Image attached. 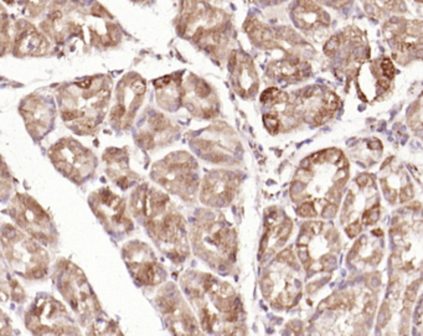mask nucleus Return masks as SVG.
<instances>
[{
  "label": "nucleus",
  "instance_id": "obj_31",
  "mask_svg": "<svg viewBox=\"0 0 423 336\" xmlns=\"http://www.w3.org/2000/svg\"><path fill=\"white\" fill-rule=\"evenodd\" d=\"M419 285H420V280H417V282L412 283V284L407 288L406 294H405V299H404L405 308H410L412 304H414L415 299H416L417 290H419Z\"/></svg>",
  "mask_w": 423,
  "mask_h": 336
},
{
  "label": "nucleus",
  "instance_id": "obj_7",
  "mask_svg": "<svg viewBox=\"0 0 423 336\" xmlns=\"http://www.w3.org/2000/svg\"><path fill=\"white\" fill-rule=\"evenodd\" d=\"M57 289L82 324H91L101 317V304L92 290L86 275L69 260H61L56 267Z\"/></svg>",
  "mask_w": 423,
  "mask_h": 336
},
{
  "label": "nucleus",
  "instance_id": "obj_16",
  "mask_svg": "<svg viewBox=\"0 0 423 336\" xmlns=\"http://www.w3.org/2000/svg\"><path fill=\"white\" fill-rule=\"evenodd\" d=\"M240 182V175L234 170H211L205 175L200 185V201L210 209L217 210L230 206L236 197Z\"/></svg>",
  "mask_w": 423,
  "mask_h": 336
},
{
  "label": "nucleus",
  "instance_id": "obj_1",
  "mask_svg": "<svg viewBox=\"0 0 423 336\" xmlns=\"http://www.w3.org/2000/svg\"><path fill=\"white\" fill-rule=\"evenodd\" d=\"M180 284L202 330L219 335L246 334L241 300L231 284L196 270L182 274Z\"/></svg>",
  "mask_w": 423,
  "mask_h": 336
},
{
  "label": "nucleus",
  "instance_id": "obj_45",
  "mask_svg": "<svg viewBox=\"0 0 423 336\" xmlns=\"http://www.w3.org/2000/svg\"><path fill=\"white\" fill-rule=\"evenodd\" d=\"M374 233H375V235H382L381 231H374Z\"/></svg>",
  "mask_w": 423,
  "mask_h": 336
},
{
  "label": "nucleus",
  "instance_id": "obj_3",
  "mask_svg": "<svg viewBox=\"0 0 423 336\" xmlns=\"http://www.w3.org/2000/svg\"><path fill=\"white\" fill-rule=\"evenodd\" d=\"M190 243L195 254L212 269L227 273L236 262V230L216 209L197 212L190 228Z\"/></svg>",
  "mask_w": 423,
  "mask_h": 336
},
{
  "label": "nucleus",
  "instance_id": "obj_26",
  "mask_svg": "<svg viewBox=\"0 0 423 336\" xmlns=\"http://www.w3.org/2000/svg\"><path fill=\"white\" fill-rule=\"evenodd\" d=\"M87 334L91 335H118L121 334V330L117 328L113 322L103 319V318H97L94 322L88 325V332Z\"/></svg>",
  "mask_w": 423,
  "mask_h": 336
},
{
  "label": "nucleus",
  "instance_id": "obj_13",
  "mask_svg": "<svg viewBox=\"0 0 423 336\" xmlns=\"http://www.w3.org/2000/svg\"><path fill=\"white\" fill-rule=\"evenodd\" d=\"M88 204L103 227L114 236H123L133 231L127 202L121 196L107 187H101L92 192Z\"/></svg>",
  "mask_w": 423,
  "mask_h": 336
},
{
  "label": "nucleus",
  "instance_id": "obj_19",
  "mask_svg": "<svg viewBox=\"0 0 423 336\" xmlns=\"http://www.w3.org/2000/svg\"><path fill=\"white\" fill-rule=\"evenodd\" d=\"M104 171L107 176L122 190H127L138 181V175L131 168L127 150L111 148L103 154Z\"/></svg>",
  "mask_w": 423,
  "mask_h": 336
},
{
  "label": "nucleus",
  "instance_id": "obj_34",
  "mask_svg": "<svg viewBox=\"0 0 423 336\" xmlns=\"http://www.w3.org/2000/svg\"><path fill=\"white\" fill-rule=\"evenodd\" d=\"M390 318H391V312H390V308L387 304H384L380 309L379 319H377V327L384 328L387 323L390 322Z\"/></svg>",
  "mask_w": 423,
  "mask_h": 336
},
{
  "label": "nucleus",
  "instance_id": "obj_39",
  "mask_svg": "<svg viewBox=\"0 0 423 336\" xmlns=\"http://www.w3.org/2000/svg\"><path fill=\"white\" fill-rule=\"evenodd\" d=\"M375 308H376V299L369 300L364 308V314L367 315V317H371L375 313Z\"/></svg>",
  "mask_w": 423,
  "mask_h": 336
},
{
  "label": "nucleus",
  "instance_id": "obj_9",
  "mask_svg": "<svg viewBox=\"0 0 423 336\" xmlns=\"http://www.w3.org/2000/svg\"><path fill=\"white\" fill-rule=\"evenodd\" d=\"M9 215L24 232L44 245H54L57 230L51 216L41 205L26 194H16L9 202Z\"/></svg>",
  "mask_w": 423,
  "mask_h": 336
},
{
  "label": "nucleus",
  "instance_id": "obj_22",
  "mask_svg": "<svg viewBox=\"0 0 423 336\" xmlns=\"http://www.w3.org/2000/svg\"><path fill=\"white\" fill-rule=\"evenodd\" d=\"M292 17L299 29L308 32L319 31L330 24V17L315 0H299L292 11Z\"/></svg>",
  "mask_w": 423,
  "mask_h": 336
},
{
  "label": "nucleus",
  "instance_id": "obj_25",
  "mask_svg": "<svg viewBox=\"0 0 423 336\" xmlns=\"http://www.w3.org/2000/svg\"><path fill=\"white\" fill-rule=\"evenodd\" d=\"M366 10L376 17L390 12L406 11V4L402 0H366Z\"/></svg>",
  "mask_w": 423,
  "mask_h": 336
},
{
  "label": "nucleus",
  "instance_id": "obj_11",
  "mask_svg": "<svg viewBox=\"0 0 423 336\" xmlns=\"http://www.w3.org/2000/svg\"><path fill=\"white\" fill-rule=\"evenodd\" d=\"M155 304L167 328L174 335L202 334L196 314L190 309L186 299L174 283H168L158 290Z\"/></svg>",
  "mask_w": 423,
  "mask_h": 336
},
{
  "label": "nucleus",
  "instance_id": "obj_8",
  "mask_svg": "<svg viewBox=\"0 0 423 336\" xmlns=\"http://www.w3.org/2000/svg\"><path fill=\"white\" fill-rule=\"evenodd\" d=\"M25 324L36 335H75L80 330L61 302L54 297H39L25 317Z\"/></svg>",
  "mask_w": 423,
  "mask_h": 336
},
{
  "label": "nucleus",
  "instance_id": "obj_2",
  "mask_svg": "<svg viewBox=\"0 0 423 336\" xmlns=\"http://www.w3.org/2000/svg\"><path fill=\"white\" fill-rule=\"evenodd\" d=\"M129 209L167 257L174 262L189 257L190 232L184 217L164 191L148 184L138 185L131 194Z\"/></svg>",
  "mask_w": 423,
  "mask_h": 336
},
{
  "label": "nucleus",
  "instance_id": "obj_17",
  "mask_svg": "<svg viewBox=\"0 0 423 336\" xmlns=\"http://www.w3.org/2000/svg\"><path fill=\"white\" fill-rule=\"evenodd\" d=\"M182 103L191 114L204 119L217 114L219 98L206 81L191 75L182 86Z\"/></svg>",
  "mask_w": 423,
  "mask_h": 336
},
{
  "label": "nucleus",
  "instance_id": "obj_38",
  "mask_svg": "<svg viewBox=\"0 0 423 336\" xmlns=\"http://www.w3.org/2000/svg\"><path fill=\"white\" fill-rule=\"evenodd\" d=\"M360 232H361V225H360L359 221L354 222V224H351L346 227L347 236H349V237H351V238L356 237V236L359 235Z\"/></svg>",
  "mask_w": 423,
  "mask_h": 336
},
{
  "label": "nucleus",
  "instance_id": "obj_4",
  "mask_svg": "<svg viewBox=\"0 0 423 336\" xmlns=\"http://www.w3.org/2000/svg\"><path fill=\"white\" fill-rule=\"evenodd\" d=\"M111 82L91 77L62 89L59 94L61 117L79 134L96 130L107 112Z\"/></svg>",
  "mask_w": 423,
  "mask_h": 336
},
{
  "label": "nucleus",
  "instance_id": "obj_21",
  "mask_svg": "<svg viewBox=\"0 0 423 336\" xmlns=\"http://www.w3.org/2000/svg\"><path fill=\"white\" fill-rule=\"evenodd\" d=\"M176 132L177 128L169 119L160 114H155L149 118L147 128L139 132L137 142L145 149H155L169 143Z\"/></svg>",
  "mask_w": 423,
  "mask_h": 336
},
{
  "label": "nucleus",
  "instance_id": "obj_32",
  "mask_svg": "<svg viewBox=\"0 0 423 336\" xmlns=\"http://www.w3.org/2000/svg\"><path fill=\"white\" fill-rule=\"evenodd\" d=\"M380 219V207L375 206L371 207L370 210H367L366 212L362 216V224L365 225H372L375 222H377V220Z\"/></svg>",
  "mask_w": 423,
  "mask_h": 336
},
{
  "label": "nucleus",
  "instance_id": "obj_24",
  "mask_svg": "<svg viewBox=\"0 0 423 336\" xmlns=\"http://www.w3.org/2000/svg\"><path fill=\"white\" fill-rule=\"evenodd\" d=\"M157 88V101L159 107L165 111L174 112L182 103V89L180 80L174 76H165L154 82Z\"/></svg>",
  "mask_w": 423,
  "mask_h": 336
},
{
  "label": "nucleus",
  "instance_id": "obj_5",
  "mask_svg": "<svg viewBox=\"0 0 423 336\" xmlns=\"http://www.w3.org/2000/svg\"><path fill=\"white\" fill-rule=\"evenodd\" d=\"M2 255L9 267L26 279H41L47 274L49 253L40 241L17 226L4 224L1 228Z\"/></svg>",
  "mask_w": 423,
  "mask_h": 336
},
{
  "label": "nucleus",
  "instance_id": "obj_41",
  "mask_svg": "<svg viewBox=\"0 0 423 336\" xmlns=\"http://www.w3.org/2000/svg\"><path fill=\"white\" fill-rule=\"evenodd\" d=\"M356 182L359 184L360 187H365V186H367V185L371 184L372 179H371V176H370V175L364 174V175H360V176L357 177Z\"/></svg>",
  "mask_w": 423,
  "mask_h": 336
},
{
  "label": "nucleus",
  "instance_id": "obj_28",
  "mask_svg": "<svg viewBox=\"0 0 423 336\" xmlns=\"http://www.w3.org/2000/svg\"><path fill=\"white\" fill-rule=\"evenodd\" d=\"M263 123L264 125H266L267 129H268L271 133H273V134L278 133L279 129H281V125H282L281 119H279L278 114H276V113L273 112H269L263 115Z\"/></svg>",
  "mask_w": 423,
  "mask_h": 336
},
{
  "label": "nucleus",
  "instance_id": "obj_20",
  "mask_svg": "<svg viewBox=\"0 0 423 336\" xmlns=\"http://www.w3.org/2000/svg\"><path fill=\"white\" fill-rule=\"evenodd\" d=\"M20 112L26 123L27 130L32 137L41 138L49 132L54 113L49 103L44 99L37 96L27 97L20 107Z\"/></svg>",
  "mask_w": 423,
  "mask_h": 336
},
{
  "label": "nucleus",
  "instance_id": "obj_42",
  "mask_svg": "<svg viewBox=\"0 0 423 336\" xmlns=\"http://www.w3.org/2000/svg\"><path fill=\"white\" fill-rule=\"evenodd\" d=\"M322 264H323V267L325 268V269H332V268L335 265L334 257H330V255H327V257H324L322 259Z\"/></svg>",
  "mask_w": 423,
  "mask_h": 336
},
{
  "label": "nucleus",
  "instance_id": "obj_37",
  "mask_svg": "<svg viewBox=\"0 0 423 336\" xmlns=\"http://www.w3.org/2000/svg\"><path fill=\"white\" fill-rule=\"evenodd\" d=\"M414 197V190H412L411 185H407L406 187L401 190V194H400V200L401 202H407Z\"/></svg>",
  "mask_w": 423,
  "mask_h": 336
},
{
  "label": "nucleus",
  "instance_id": "obj_6",
  "mask_svg": "<svg viewBox=\"0 0 423 336\" xmlns=\"http://www.w3.org/2000/svg\"><path fill=\"white\" fill-rule=\"evenodd\" d=\"M152 179L184 201H194L200 191L199 165L187 152H175L155 163Z\"/></svg>",
  "mask_w": 423,
  "mask_h": 336
},
{
  "label": "nucleus",
  "instance_id": "obj_15",
  "mask_svg": "<svg viewBox=\"0 0 423 336\" xmlns=\"http://www.w3.org/2000/svg\"><path fill=\"white\" fill-rule=\"evenodd\" d=\"M145 82L138 75L131 74L123 79L116 91V103L109 112L111 123L118 129H126L134 120L144 98Z\"/></svg>",
  "mask_w": 423,
  "mask_h": 336
},
{
  "label": "nucleus",
  "instance_id": "obj_29",
  "mask_svg": "<svg viewBox=\"0 0 423 336\" xmlns=\"http://www.w3.org/2000/svg\"><path fill=\"white\" fill-rule=\"evenodd\" d=\"M12 190L11 185V177H10V172L6 170L5 163L2 162V171H1V196L2 200L6 199L7 194Z\"/></svg>",
  "mask_w": 423,
  "mask_h": 336
},
{
  "label": "nucleus",
  "instance_id": "obj_14",
  "mask_svg": "<svg viewBox=\"0 0 423 336\" xmlns=\"http://www.w3.org/2000/svg\"><path fill=\"white\" fill-rule=\"evenodd\" d=\"M122 255L129 273L138 284L155 287L167 279V270L147 243L138 240L129 241L124 245Z\"/></svg>",
  "mask_w": 423,
  "mask_h": 336
},
{
  "label": "nucleus",
  "instance_id": "obj_43",
  "mask_svg": "<svg viewBox=\"0 0 423 336\" xmlns=\"http://www.w3.org/2000/svg\"><path fill=\"white\" fill-rule=\"evenodd\" d=\"M401 263H402V260H401V258H400L399 254H396V253H395V254L391 255V264L394 265V267H397V265H400Z\"/></svg>",
  "mask_w": 423,
  "mask_h": 336
},
{
  "label": "nucleus",
  "instance_id": "obj_44",
  "mask_svg": "<svg viewBox=\"0 0 423 336\" xmlns=\"http://www.w3.org/2000/svg\"><path fill=\"white\" fill-rule=\"evenodd\" d=\"M369 147L374 150H379L381 149V142L380 140H372V142H369Z\"/></svg>",
  "mask_w": 423,
  "mask_h": 336
},
{
  "label": "nucleus",
  "instance_id": "obj_33",
  "mask_svg": "<svg viewBox=\"0 0 423 336\" xmlns=\"http://www.w3.org/2000/svg\"><path fill=\"white\" fill-rule=\"evenodd\" d=\"M380 67H381V71H382V74H384V76H386L387 79H390V80L394 79L395 67H394V64H392L391 60L387 59V57H385V59L381 61V65H380Z\"/></svg>",
  "mask_w": 423,
  "mask_h": 336
},
{
  "label": "nucleus",
  "instance_id": "obj_12",
  "mask_svg": "<svg viewBox=\"0 0 423 336\" xmlns=\"http://www.w3.org/2000/svg\"><path fill=\"white\" fill-rule=\"evenodd\" d=\"M195 153L212 164L234 165L239 162L240 143L231 128L212 125L195 138L191 143Z\"/></svg>",
  "mask_w": 423,
  "mask_h": 336
},
{
  "label": "nucleus",
  "instance_id": "obj_36",
  "mask_svg": "<svg viewBox=\"0 0 423 336\" xmlns=\"http://www.w3.org/2000/svg\"><path fill=\"white\" fill-rule=\"evenodd\" d=\"M315 1L320 2V4H324L327 6L335 7V9H340V7L345 6L350 0H315Z\"/></svg>",
  "mask_w": 423,
  "mask_h": 336
},
{
  "label": "nucleus",
  "instance_id": "obj_10",
  "mask_svg": "<svg viewBox=\"0 0 423 336\" xmlns=\"http://www.w3.org/2000/svg\"><path fill=\"white\" fill-rule=\"evenodd\" d=\"M49 158L57 170L72 181L81 184L96 171L93 153L72 138H62L49 150Z\"/></svg>",
  "mask_w": 423,
  "mask_h": 336
},
{
  "label": "nucleus",
  "instance_id": "obj_23",
  "mask_svg": "<svg viewBox=\"0 0 423 336\" xmlns=\"http://www.w3.org/2000/svg\"><path fill=\"white\" fill-rule=\"evenodd\" d=\"M20 26V22H17ZM50 50V42L31 25L24 22V26L16 30L14 52L16 56H42Z\"/></svg>",
  "mask_w": 423,
  "mask_h": 336
},
{
  "label": "nucleus",
  "instance_id": "obj_40",
  "mask_svg": "<svg viewBox=\"0 0 423 336\" xmlns=\"http://www.w3.org/2000/svg\"><path fill=\"white\" fill-rule=\"evenodd\" d=\"M335 212H337V206L333 204L328 205L327 207H325L324 210H323L322 212V216L324 217V219H332L333 216L335 215Z\"/></svg>",
  "mask_w": 423,
  "mask_h": 336
},
{
  "label": "nucleus",
  "instance_id": "obj_30",
  "mask_svg": "<svg viewBox=\"0 0 423 336\" xmlns=\"http://www.w3.org/2000/svg\"><path fill=\"white\" fill-rule=\"evenodd\" d=\"M340 46H341V39H340L339 35H335V36L330 37L324 46L325 55H328V56H333V55H334L335 52L340 49Z\"/></svg>",
  "mask_w": 423,
  "mask_h": 336
},
{
  "label": "nucleus",
  "instance_id": "obj_27",
  "mask_svg": "<svg viewBox=\"0 0 423 336\" xmlns=\"http://www.w3.org/2000/svg\"><path fill=\"white\" fill-rule=\"evenodd\" d=\"M1 297L2 302L6 299L7 297H11L12 299L16 300V302H22L25 300V293L22 290L21 285L16 282L15 279H9L6 280L5 278H2L1 280Z\"/></svg>",
  "mask_w": 423,
  "mask_h": 336
},
{
  "label": "nucleus",
  "instance_id": "obj_35",
  "mask_svg": "<svg viewBox=\"0 0 423 336\" xmlns=\"http://www.w3.org/2000/svg\"><path fill=\"white\" fill-rule=\"evenodd\" d=\"M297 212L298 215L302 217H314L315 215H317V212H315L314 210V205H313L312 202H305V204H303L302 206L298 207Z\"/></svg>",
  "mask_w": 423,
  "mask_h": 336
},
{
  "label": "nucleus",
  "instance_id": "obj_18",
  "mask_svg": "<svg viewBox=\"0 0 423 336\" xmlns=\"http://www.w3.org/2000/svg\"><path fill=\"white\" fill-rule=\"evenodd\" d=\"M229 66L235 91L244 98L254 96L258 88V76L252 60L246 55L234 52L230 56Z\"/></svg>",
  "mask_w": 423,
  "mask_h": 336
}]
</instances>
